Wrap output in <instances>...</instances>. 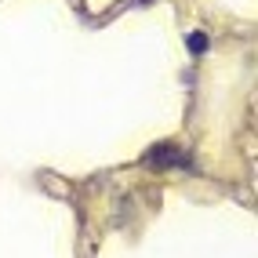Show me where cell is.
Masks as SVG:
<instances>
[{
	"instance_id": "1",
	"label": "cell",
	"mask_w": 258,
	"mask_h": 258,
	"mask_svg": "<svg viewBox=\"0 0 258 258\" xmlns=\"http://www.w3.org/2000/svg\"><path fill=\"white\" fill-rule=\"evenodd\" d=\"M146 160H149V164H157V167H164V164H185V157H182V149H178V146H160V149L146 153Z\"/></svg>"
},
{
	"instance_id": "2",
	"label": "cell",
	"mask_w": 258,
	"mask_h": 258,
	"mask_svg": "<svg viewBox=\"0 0 258 258\" xmlns=\"http://www.w3.org/2000/svg\"><path fill=\"white\" fill-rule=\"evenodd\" d=\"M189 51H193V55H204V51H208V37H204V33H193V37H189Z\"/></svg>"
}]
</instances>
